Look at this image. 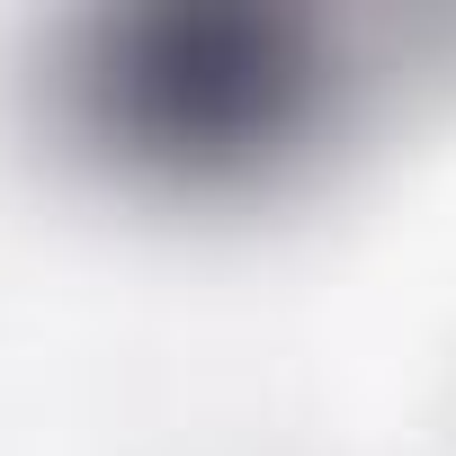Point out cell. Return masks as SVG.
<instances>
[{
  "mask_svg": "<svg viewBox=\"0 0 456 456\" xmlns=\"http://www.w3.org/2000/svg\"><path fill=\"white\" fill-rule=\"evenodd\" d=\"M188 54H143L126 72V126L143 134V152H251L296 117V63H269V28L224 19V54L215 19L179 28Z\"/></svg>",
  "mask_w": 456,
  "mask_h": 456,
  "instance_id": "6da1fadb",
  "label": "cell"
}]
</instances>
